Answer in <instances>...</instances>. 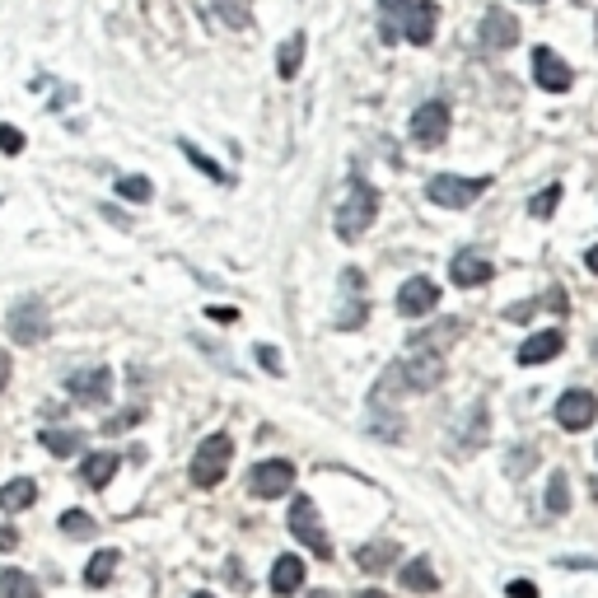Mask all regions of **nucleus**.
<instances>
[{"label":"nucleus","instance_id":"1","mask_svg":"<svg viewBox=\"0 0 598 598\" xmlns=\"http://www.w3.org/2000/svg\"><path fill=\"white\" fill-rule=\"evenodd\" d=\"M229 458H234V445H229V435H206L202 445H196V454H192V487H202V491H211V487H220L225 482V472H229Z\"/></svg>","mask_w":598,"mask_h":598},{"label":"nucleus","instance_id":"2","mask_svg":"<svg viewBox=\"0 0 598 598\" xmlns=\"http://www.w3.org/2000/svg\"><path fill=\"white\" fill-rule=\"evenodd\" d=\"M374 215H379V192L370 183H355V192L346 196V206L337 211V234L351 244V238H361L374 225Z\"/></svg>","mask_w":598,"mask_h":598},{"label":"nucleus","instance_id":"3","mask_svg":"<svg viewBox=\"0 0 598 598\" xmlns=\"http://www.w3.org/2000/svg\"><path fill=\"white\" fill-rule=\"evenodd\" d=\"M491 187V178H458V173H435L430 178V202L435 206H449V211H463V206H472L477 196H482Z\"/></svg>","mask_w":598,"mask_h":598},{"label":"nucleus","instance_id":"4","mask_svg":"<svg viewBox=\"0 0 598 598\" xmlns=\"http://www.w3.org/2000/svg\"><path fill=\"white\" fill-rule=\"evenodd\" d=\"M290 533H295L309 551L323 556V561L332 556V542H328V533H323V519H318V505H313L309 496H295V500H290Z\"/></svg>","mask_w":598,"mask_h":598},{"label":"nucleus","instance_id":"5","mask_svg":"<svg viewBox=\"0 0 598 598\" xmlns=\"http://www.w3.org/2000/svg\"><path fill=\"white\" fill-rule=\"evenodd\" d=\"M47 332H52V309H47L43 299H19V304L10 309V337H15V341L37 346Z\"/></svg>","mask_w":598,"mask_h":598},{"label":"nucleus","instance_id":"6","mask_svg":"<svg viewBox=\"0 0 598 598\" xmlns=\"http://www.w3.org/2000/svg\"><path fill=\"white\" fill-rule=\"evenodd\" d=\"M290 487H295V467L286 458H267V463H257L248 472V491L257 500H276V496H286Z\"/></svg>","mask_w":598,"mask_h":598},{"label":"nucleus","instance_id":"7","mask_svg":"<svg viewBox=\"0 0 598 598\" xmlns=\"http://www.w3.org/2000/svg\"><path fill=\"white\" fill-rule=\"evenodd\" d=\"M598 421V397L584 393V388H571L561 393V403H556V425L561 430H589Z\"/></svg>","mask_w":598,"mask_h":598},{"label":"nucleus","instance_id":"8","mask_svg":"<svg viewBox=\"0 0 598 598\" xmlns=\"http://www.w3.org/2000/svg\"><path fill=\"white\" fill-rule=\"evenodd\" d=\"M435 304H440V286L430 276H412L397 290V313H407V318H425V313H435Z\"/></svg>","mask_w":598,"mask_h":598},{"label":"nucleus","instance_id":"9","mask_svg":"<svg viewBox=\"0 0 598 598\" xmlns=\"http://www.w3.org/2000/svg\"><path fill=\"white\" fill-rule=\"evenodd\" d=\"M449 136V108L445 103H421L412 112V141L416 145H445Z\"/></svg>","mask_w":598,"mask_h":598},{"label":"nucleus","instance_id":"10","mask_svg":"<svg viewBox=\"0 0 598 598\" xmlns=\"http://www.w3.org/2000/svg\"><path fill=\"white\" fill-rule=\"evenodd\" d=\"M533 79H538L542 89H551V94H566V89L575 85V70L556 57L551 47H538V52H533Z\"/></svg>","mask_w":598,"mask_h":598},{"label":"nucleus","instance_id":"11","mask_svg":"<svg viewBox=\"0 0 598 598\" xmlns=\"http://www.w3.org/2000/svg\"><path fill=\"white\" fill-rule=\"evenodd\" d=\"M514 43H519V19L505 15V5H491L487 19H482V47L487 52H505Z\"/></svg>","mask_w":598,"mask_h":598},{"label":"nucleus","instance_id":"12","mask_svg":"<svg viewBox=\"0 0 598 598\" xmlns=\"http://www.w3.org/2000/svg\"><path fill=\"white\" fill-rule=\"evenodd\" d=\"M66 388H70L75 403L103 407V403H108V393H112V374H108V370H79V374L66 379Z\"/></svg>","mask_w":598,"mask_h":598},{"label":"nucleus","instance_id":"13","mask_svg":"<svg viewBox=\"0 0 598 598\" xmlns=\"http://www.w3.org/2000/svg\"><path fill=\"white\" fill-rule=\"evenodd\" d=\"M435 24H440V10H435L430 0H412V10L403 19V37H407V43H416V47H430Z\"/></svg>","mask_w":598,"mask_h":598},{"label":"nucleus","instance_id":"14","mask_svg":"<svg viewBox=\"0 0 598 598\" xmlns=\"http://www.w3.org/2000/svg\"><path fill=\"white\" fill-rule=\"evenodd\" d=\"M449 276H454V286H487L491 276H496V267L487 262V257H477V253H458L454 262H449Z\"/></svg>","mask_w":598,"mask_h":598},{"label":"nucleus","instance_id":"15","mask_svg":"<svg viewBox=\"0 0 598 598\" xmlns=\"http://www.w3.org/2000/svg\"><path fill=\"white\" fill-rule=\"evenodd\" d=\"M304 589V561L299 556H281V561L271 566V593L276 598H290Z\"/></svg>","mask_w":598,"mask_h":598},{"label":"nucleus","instance_id":"16","mask_svg":"<svg viewBox=\"0 0 598 598\" xmlns=\"http://www.w3.org/2000/svg\"><path fill=\"white\" fill-rule=\"evenodd\" d=\"M561 346H566V337L561 332H538V337H529L524 346H519V365H542V361H551V355H561Z\"/></svg>","mask_w":598,"mask_h":598},{"label":"nucleus","instance_id":"17","mask_svg":"<svg viewBox=\"0 0 598 598\" xmlns=\"http://www.w3.org/2000/svg\"><path fill=\"white\" fill-rule=\"evenodd\" d=\"M403 589H412V593H435V589H440V575H435L430 556H416V561L403 566Z\"/></svg>","mask_w":598,"mask_h":598},{"label":"nucleus","instance_id":"18","mask_svg":"<svg viewBox=\"0 0 598 598\" xmlns=\"http://www.w3.org/2000/svg\"><path fill=\"white\" fill-rule=\"evenodd\" d=\"M33 500H37V487L28 482V477H15V482L0 487V509H5V514H19V509H28Z\"/></svg>","mask_w":598,"mask_h":598},{"label":"nucleus","instance_id":"19","mask_svg":"<svg viewBox=\"0 0 598 598\" xmlns=\"http://www.w3.org/2000/svg\"><path fill=\"white\" fill-rule=\"evenodd\" d=\"M304 33H290L286 37V47L281 52H276V75H281V79H295L299 75V66H304Z\"/></svg>","mask_w":598,"mask_h":598},{"label":"nucleus","instance_id":"20","mask_svg":"<svg viewBox=\"0 0 598 598\" xmlns=\"http://www.w3.org/2000/svg\"><path fill=\"white\" fill-rule=\"evenodd\" d=\"M43 449L57 458H70L85 449V430H43Z\"/></svg>","mask_w":598,"mask_h":598},{"label":"nucleus","instance_id":"21","mask_svg":"<svg viewBox=\"0 0 598 598\" xmlns=\"http://www.w3.org/2000/svg\"><path fill=\"white\" fill-rule=\"evenodd\" d=\"M370 575H379V571H388L393 561H397V542H370V547H361V556H355Z\"/></svg>","mask_w":598,"mask_h":598},{"label":"nucleus","instance_id":"22","mask_svg":"<svg viewBox=\"0 0 598 598\" xmlns=\"http://www.w3.org/2000/svg\"><path fill=\"white\" fill-rule=\"evenodd\" d=\"M112 472H117V454H89L85 467H79V477H85L89 487H108Z\"/></svg>","mask_w":598,"mask_h":598},{"label":"nucleus","instance_id":"23","mask_svg":"<svg viewBox=\"0 0 598 598\" xmlns=\"http://www.w3.org/2000/svg\"><path fill=\"white\" fill-rule=\"evenodd\" d=\"M0 598H43L33 584V575L24 571H0Z\"/></svg>","mask_w":598,"mask_h":598},{"label":"nucleus","instance_id":"24","mask_svg":"<svg viewBox=\"0 0 598 598\" xmlns=\"http://www.w3.org/2000/svg\"><path fill=\"white\" fill-rule=\"evenodd\" d=\"M412 10V0H379V15H383V37L393 43L397 33H403V19Z\"/></svg>","mask_w":598,"mask_h":598},{"label":"nucleus","instance_id":"25","mask_svg":"<svg viewBox=\"0 0 598 598\" xmlns=\"http://www.w3.org/2000/svg\"><path fill=\"white\" fill-rule=\"evenodd\" d=\"M547 509H551V514H566V509H571V482H566V472H551V482H547Z\"/></svg>","mask_w":598,"mask_h":598},{"label":"nucleus","instance_id":"26","mask_svg":"<svg viewBox=\"0 0 598 598\" xmlns=\"http://www.w3.org/2000/svg\"><path fill=\"white\" fill-rule=\"evenodd\" d=\"M117 561H122L117 551H99L94 561H89V571H85V580H89L94 589H99V584H108V580L117 575Z\"/></svg>","mask_w":598,"mask_h":598},{"label":"nucleus","instance_id":"27","mask_svg":"<svg viewBox=\"0 0 598 598\" xmlns=\"http://www.w3.org/2000/svg\"><path fill=\"white\" fill-rule=\"evenodd\" d=\"M556 206H561V187H556V183H551L547 192H538V196H533V202H529V215H533V220H547V215H551Z\"/></svg>","mask_w":598,"mask_h":598},{"label":"nucleus","instance_id":"28","mask_svg":"<svg viewBox=\"0 0 598 598\" xmlns=\"http://www.w3.org/2000/svg\"><path fill=\"white\" fill-rule=\"evenodd\" d=\"M117 196H127V202H150L154 196V187H150V178H117Z\"/></svg>","mask_w":598,"mask_h":598},{"label":"nucleus","instance_id":"29","mask_svg":"<svg viewBox=\"0 0 598 598\" xmlns=\"http://www.w3.org/2000/svg\"><path fill=\"white\" fill-rule=\"evenodd\" d=\"M178 150H183V154H187V159H192V164H196V169H202V173H211V178H215V183H229V173H225V169H220V164H211V159H206V154H202V150H196V145H192V141H178Z\"/></svg>","mask_w":598,"mask_h":598},{"label":"nucleus","instance_id":"30","mask_svg":"<svg viewBox=\"0 0 598 598\" xmlns=\"http://www.w3.org/2000/svg\"><path fill=\"white\" fill-rule=\"evenodd\" d=\"M215 10L229 28H244L248 24V0H215Z\"/></svg>","mask_w":598,"mask_h":598},{"label":"nucleus","instance_id":"31","mask_svg":"<svg viewBox=\"0 0 598 598\" xmlns=\"http://www.w3.org/2000/svg\"><path fill=\"white\" fill-rule=\"evenodd\" d=\"M61 529H66L70 538H89V533H94V519H89L85 509H66V514H61Z\"/></svg>","mask_w":598,"mask_h":598},{"label":"nucleus","instance_id":"32","mask_svg":"<svg viewBox=\"0 0 598 598\" xmlns=\"http://www.w3.org/2000/svg\"><path fill=\"white\" fill-rule=\"evenodd\" d=\"M0 150H5V154H19V150H24V131H15V127L0 122Z\"/></svg>","mask_w":598,"mask_h":598},{"label":"nucleus","instance_id":"33","mask_svg":"<svg viewBox=\"0 0 598 598\" xmlns=\"http://www.w3.org/2000/svg\"><path fill=\"white\" fill-rule=\"evenodd\" d=\"M505 593H509V598H538V589H533L529 580H509V584H505Z\"/></svg>","mask_w":598,"mask_h":598},{"label":"nucleus","instance_id":"34","mask_svg":"<svg viewBox=\"0 0 598 598\" xmlns=\"http://www.w3.org/2000/svg\"><path fill=\"white\" fill-rule=\"evenodd\" d=\"M257 361H262V365H267L271 374H281V355H276L271 346H257Z\"/></svg>","mask_w":598,"mask_h":598},{"label":"nucleus","instance_id":"35","mask_svg":"<svg viewBox=\"0 0 598 598\" xmlns=\"http://www.w3.org/2000/svg\"><path fill=\"white\" fill-rule=\"evenodd\" d=\"M136 421H141V412H127V416H112V421H108V430L117 435V430H127V425H136Z\"/></svg>","mask_w":598,"mask_h":598},{"label":"nucleus","instance_id":"36","mask_svg":"<svg viewBox=\"0 0 598 598\" xmlns=\"http://www.w3.org/2000/svg\"><path fill=\"white\" fill-rule=\"evenodd\" d=\"M533 309L538 304H519V309H509V318H514V323H524V318H533Z\"/></svg>","mask_w":598,"mask_h":598},{"label":"nucleus","instance_id":"37","mask_svg":"<svg viewBox=\"0 0 598 598\" xmlns=\"http://www.w3.org/2000/svg\"><path fill=\"white\" fill-rule=\"evenodd\" d=\"M5 383H10V355L0 351V388H5Z\"/></svg>","mask_w":598,"mask_h":598},{"label":"nucleus","instance_id":"38","mask_svg":"<svg viewBox=\"0 0 598 598\" xmlns=\"http://www.w3.org/2000/svg\"><path fill=\"white\" fill-rule=\"evenodd\" d=\"M584 262H589V271L598 276V248H589V253H584Z\"/></svg>","mask_w":598,"mask_h":598},{"label":"nucleus","instance_id":"39","mask_svg":"<svg viewBox=\"0 0 598 598\" xmlns=\"http://www.w3.org/2000/svg\"><path fill=\"white\" fill-rule=\"evenodd\" d=\"M361 598H388V593H379V589H365V593H361Z\"/></svg>","mask_w":598,"mask_h":598},{"label":"nucleus","instance_id":"40","mask_svg":"<svg viewBox=\"0 0 598 598\" xmlns=\"http://www.w3.org/2000/svg\"><path fill=\"white\" fill-rule=\"evenodd\" d=\"M313 598H332V593H313Z\"/></svg>","mask_w":598,"mask_h":598},{"label":"nucleus","instance_id":"41","mask_svg":"<svg viewBox=\"0 0 598 598\" xmlns=\"http://www.w3.org/2000/svg\"><path fill=\"white\" fill-rule=\"evenodd\" d=\"M529 5H542V0H529Z\"/></svg>","mask_w":598,"mask_h":598},{"label":"nucleus","instance_id":"42","mask_svg":"<svg viewBox=\"0 0 598 598\" xmlns=\"http://www.w3.org/2000/svg\"><path fill=\"white\" fill-rule=\"evenodd\" d=\"M196 598H211V593H196Z\"/></svg>","mask_w":598,"mask_h":598}]
</instances>
